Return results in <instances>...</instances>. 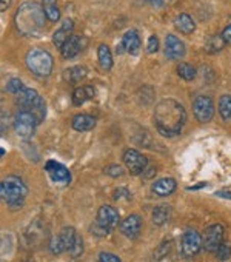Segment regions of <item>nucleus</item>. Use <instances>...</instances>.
Wrapping results in <instances>:
<instances>
[{
    "label": "nucleus",
    "mask_w": 231,
    "mask_h": 262,
    "mask_svg": "<svg viewBox=\"0 0 231 262\" xmlns=\"http://www.w3.org/2000/svg\"><path fill=\"white\" fill-rule=\"evenodd\" d=\"M154 125L162 136L173 138L180 133L187 120L185 108L174 99H164L154 108Z\"/></svg>",
    "instance_id": "obj_1"
},
{
    "label": "nucleus",
    "mask_w": 231,
    "mask_h": 262,
    "mask_svg": "<svg viewBox=\"0 0 231 262\" xmlns=\"http://www.w3.org/2000/svg\"><path fill=\"white\" fill-rule=\"evenodd\" d=\"M16 27L25 36H39L45 28L43 8L36 2H25L16 13Z\"/></svg>",
    "instance_id": "obj_2"
},
{
    "label": "nucleus",
    "mask_w": 231,
    "mask_h": 262,
    "mask_svg": "<svg viewBox=\"0 0 231 262\" xmlns=\"http://www.w3.org/2000/svg\"><path fill=\"white\" fill-rule=\"evenodd\" d=\"M0 196L11 208H20L28 196V187L20 178L8 176L0 182Z\"/></svg>",
    "instance_id": "obj_3"
},
{
    "label": "nucleus",
    "mask_w": 231,
    "mask_h": 262,
    "mask_svg": "<svg viewBox=\"0 0 231 262\" xmlns=\"http://www.w3.org/2000/svg\"><path fill=\"white\" fill-rule=\"evenodd\" d=\"M16 103L19 105V110L30 111L31 114H34L39 123L45 119L47 105H45V100L40 97V94L36 90L25 88L24 91L16 94Z\"/></svg>",
    "instance_id": "obj_4"
},
{
    "label": "nucleus",
    "mask_w": 231,
    "mask_h": 262,
    "mask_svg": "<svg viewBox=\"0 0 231 262\" xmlns=\"http://www.w3.org/2000/svg\"><path fill=\"white\" fill-rule=\"evenodd\" d=\"M25 62L28 70L36 76L45 77L50 76L53 71V57L48 51L42 48H33L31 51H28Z\"/></svg>",
    "instance_id": "obj_5"
},
{
    "label": "nucleus",
    "mask_w": 231,
    "mask_h": 262,
    "mask_svg": "<svg viewBox=\"0 0 231 262\" xmlns=\"http://www.w3.org/2000/svg\"><path fill=\"white\" fill-rule=\"evenodd\" d=\"M39 125L37 119L34 114H31L30 111H24L19 110L16 117H14V129L17 136L24 138V139H30L34 135V129Z\"/></svg>",
    "instance_id": "obj_6"
},
{
    "label": "nucleus",
    "mask_w": 231,
    "mask_h": 262,
    "mask_svg": "<svg viewBox=\"0 0 231 262\" xmlns=\"http://www.w3.org/2000/svg\"><path fill=\"white\" fill-rule=\"evenodd\" d=\"M193 113L196 119L202 123H206L213 119L214 116V102L210 96L206 94H199L193 100Z\"/></svg>",
    "instance_id": "obj_7"
},
{
    "label": "nucleus",
    "mask_w": 231,
    "mask_h": 262,
    "mask_svg": "<svg viewBox=\"0 0 231 262\" xmlns=\"http://www.w3.org/2000/svg\"><path fill=\"white\" fill-rule=\"evenodd\" d=\"M124 164L131 174L137 176V174H144V171L147 170L148 159L142 153H139L137 150L128 148L124 151Z\"/></svg>",
    "instance_id": "obj_8"
},
{
    "label": "nucleus",
    "mask_w": 231,
    "mask_h": 262,
    "mask_svg": "<svg viewBox=\"0 0 231 262\" xmlns=\"http://www.w3.org/2000/svg\"><path fill=\"white\" fill-rule=\"evenodd\" d=\"M225 227L222 224H211L205 228L203 233V248L210 253H216L219 245L223 242Z\"/></svg>",
    "instance_id": "obj_9"
},
{
    "label": "nucleus",
    "mask_w": 231,
    "mask_h": 262,
    "mask_svg": "<svg viewBox=\"0 0 231 262\" xmlns=\"http://www.w3.org/2000/svg\"><path fill=\"white\" fill-rule=\"evenodd\" d=\"M202 245H203V239L196 230L188 228L183 233V236H182V253H183L185 257L196 256L200 251Z\"/></svg>",
    "instance_id": "obj_10"
},
{
    "label": "nucleus",
    "mask_w": 231,
    "mask_h": 262,
    "mask_svg": "<svg viewBox=\"0 0 231 262\" xmlns=\"http://www.w3.org/2000/svg\"><path fill=\"white\" fill-rule=\"evenodd\" d=\"M96 221H97L102 227H105V228H108V230H112V228H115L118 225H121L119 211L115 210L114 207H111V205H102V207L99 208V211H97Z\"/></svg>",
    "instance_id": "obj_11"
},
{
    "label": "nucleus",
    "mask_w": 231,
    "mask_h": 262,
    "mask_svg": "<svg viewBox=\"0 0 231 262\" xmlns=\"http://www.w3.org/2000/svg\"><path fill=\"white\" fill-rule=\"evenodd\" d=\"M119 228H121L122 234L127 236L128 239H136L142 230V219L137 214H130L121 221Z\"/></svg>",
    "instance_id": "obj_12"
},
{
    "label": "nucleus",
    "mask_w": 231,
    "mask_h": 262,
    "mask_svg": "<svg viewBox=\"0 0 231 262\" xmlns=\"http://www.w3.org/2000/svg\"><path fill=\"white\" fill-rule=\"evenodd\" d=\"M165 56L171 60H177L185 56V45L174 34H168L165 37Z\"/></svg>",
    "instance_id": "obj_13"
},
{
    "label": "nucleus",
    "mask_w": 231,
    "mask_h": 262,
    "mask_svg": "<svg viewBox=\"0 0 231 262\" xmlns=\"http://www.w3.org/2000/svg\"><path fill=\"white\" fill-rule=\"evenodd\" d=\"M45 170H47V173L51 176V179L56 181V182H63V184H66V182H70V179H71L70 171H68L62 164H59V162H56V161L47 162Z\"/></svg>",
    "instance_id": "obj_14"
},
{
    "label": "nucleus",
    "mask_w": 231,
    "mask_h": 262,
    "mask_svg": "<svg viewBox=\"0 0 231 262\" xmlns=\"http://www.w3.org/2000/svg\"><path fill=\"white\" fill-rule=\"evenodd\" d=\"M82 48H83V39L79 36H71L60 48V53L63 59H74L82 51Z\"/></svg>",
    "instance_id": "obj_15"
},
{
    "label": "nucleus",
    "mask_w": 231,
    "mask_h": 262,
    "mask_svg": "<svg viewBox=\"0 0 231 262\" xmlns=\"http://www.w3.org/2000/svg\"><path fill=\"white\" fill-rule=\"evenodd\" d=\"M73 28H74V22L71 19H66L63 20V24L60 25V28L54 33L53 36V43L57 47V48H62L65 45V42L73 36Z\"/></svg>",
    "instance_id": "obj_16"
},
{
    "label": "nucleus",
    "mask_w": 231,
    "mask_h": 262,
    "mask_svg": "<svg viewBox=\"0 0 231 262\" xmlns=\"http://www.w3.org/2000/svg\"><path fill=\"white\" fill-rule=\"evenodd\" d=\"M151 190L156 196H160V198L170 196L176 190V181L173 178H162L153 184Z\"/></svg>",
    "instance_id": "obj_17"
},
{
    "label": "nucleus",
    "mask_w": 231,
    "mask_h": 262,
    "mask_svg": "<svg viewBox=\"0 0 231 262\" xmlns=\"http://www.w3.org/2000/svg\"><path fill=\"white\" fill-rule=\"evenodd\" d=\"M122 45L127 53L130 54H137L141 50V37L136 30H130L124 34L122 37Z\"/></svg>",
    "instance_id": "obj_18"
},
{
    "label": "nucleus",
    "mask_w": 231,
    "mask_h": 262,
    "mask_svg": "<svg viewBox=\"0 0 231 262\" xmlns=\"http://www.w3.org/2000/svg\"><path fill=\"white\" fill-rule=\"evenodd\" d=\"M94 96H96L94 86H91V85L79 86V88H76L74 93H73V103H74L76 106H80L82 103H85V102L94 99Z\"/></svg>",
    "instance_id": "obj_19"
},
{
    "label": "nucleus",
    "mask_w": 231,
    "mask_h": 262,
    "mask_svg": "<svg viewBox=\"0 0 231 262\" xmlns=\"http://www.w3.org/2000/svg\"><path fill=\"white\" fill-rule=\"evenodd\" d=\"M71 125L76 131H89L96 126V119L89 114H77L73 117Z\"/></svg>",
    "instance_id": "obj_20"
},
{
    "label": "nucleus",
    "mask_w": 231,
    "mask_h": 262,
    "mask_svg": "<svg viewBox=\"0 0 231 262\" xmlns=\"http://www.w3.org/2000/svg\"><path fill=\"white\" fill-rule=\"evenodd\" d=\"M170 214H171L170 205H168V204H160V205L154 207V210H153V213H151V221H153L154 225L160 227V225H164V224L168 222Z\"/></svg>",
    "instance_id": "obj_21"
},
{
    "label": "nucleus",
    "mask_w": 231,
    "mask_h": 262,
    "mask_svg": "<svg viewBox=\"0 0 231 262\" xmlns=\"http://www.w3.org/2000/svg\"><path fill=\"white\" fill-rule=\"evenodd\" d=\"M174 27H176L182 34H191V33H194V30H196V24H194L193 17L188 16V14H185V13H182V14H179V16L176 17Z\"/></svg>",
    "instance_id": "obj_22"
},
{
    "label": "nucleus",
    "mask_w": 231,
    "mask_h": 262,
    "mask_svg": "<svg viewBox=\"0 0 231 262\" xmlns=\"http://www.w3.org/2000/svg\"><path fill=\"white\" fill-rule=\"evenodd\" d=\"M42 8L48 20L57 22L60 19V10L57 5V0H42Z\"/></svg>",
    "instance_id": "obj_23"
},
{
    "label": "nucleus",
    "mask_w": 231,
    "mask_h": 262,
    "mask_svg": "<svg viewBox=\"0 0 231 262\" xmlns=\"http://www.w3.org/2000/svg\"><path fill=\"white\" fill-rule=\"evenodd\" d=\"M225 45H226V42L223 40L222 34H213L205 42V51L210 53V54H216V53L222 51L225 48Z\"/></svg>",
    "instance_id": "obj_24"
},
{
    "label": "nucleus",
    "mask_w": 231,
    "mask_h": 262,
    "mask_svg": "<svg viewBox=\"0 0 231 262\" xmlns=\"http://www.w3.org/2000/svg\"><path fill=\"white\" fill-rule=\"evenodd\" d=\"M97 57H99V65L102 67V70L108 71L112 68V56H111V51L106 45H99L97 48Z\"/></svg>",
    "instance_id": "obj_25"
},
{
    "label": "nucleus",
    "mask_w": 231,
    "mask_h": 262,
    "mask_svg": "<svg viewBox=\"0 0 231 262\" xmlns=\"http://www.w3.org/2000/svg\"><path fill=\"white\" fill-rule=\"evenodd\" d=\"M63 77L66 79L68 83L71 85H76L79 82H82L85 77H86V70L83 67H73V68H68L63 74Z\"/></svg>",
    "instance_id": "obj_26"
},
{
    "label": "nucleus",
    "mask_w": 231,
    "mask_h": 262,
    "mask_svg": "<svg viewBox=\"0 0 231 262\" xmlns=\"http://www.w3.org/2000/svg\"><path fill=\"white\" fill-rule=\"evenodd\" d=\"M76 236H77V231H76L73 227H65V228H62L59 237H60V241H62V244H63L65 251H70V250H71Z\"/></svg>",
    "instance_id": "obj_27"
},
{
    "label": "nucleus",
    "mask_w": 231,
    "mask_h": 262,
    "mask_svg": "<svg viewBox=\"0 0 231 262\" xmlns=\"http://www.w3.org/2000/svg\"><path fill=\"white\" fill-rule=\"evenodd\" d=\"M219 113L222 119H231V94H223L219 99Z\"/></svg>",
    "instance_id": "obj_28"
},
{
    "label": "nucleus",
    "mask_w": 231,
    "mask_h": 262,
    "mask_svg": "<svg viewBox=\"0 0 231 262\" xmlns=\"http://www.w3.org/2000/svg\"><path fill=\"white\" fill-rule=\"evenodd\" d=\"M196 74H197V73H196L194 67L190 65V63H180V65L177 67V76H179L180 79L187 80V82L194 80V79H196Z\"/></svg>",
    "instance_id": "obj_29"
},
{
    "label": "nucleus",
    "mask_w": 231,
    "mask_h": 262,
    "mask_svg": "<svg viewBox=\"0 0 231 262\" xmlns=\"http://www.w3.org/2000/svg\"><path fill=\"white\" fill-rule=\"evenodd\" d=\"M216 256L220 262H226L231 259V244L228 241H223L219 248L216 250Z\"/></svg>",
    "instance_id": "obj_30"
},
{
    "label": "nucleus",
    "mask_w": 231,
    "mask_h": 262,
    "mask_svg": "<svg viewBox=\"0 0 231 262\" xmlns=\"http://www.w3.org/2000/svg\"><path fill=\"white\" fill-rule=\"evenodd\" d=\"M170 250H171V242H170L168 239L162 241L160 245H159V247L156 248V251H154V259H156V260H162L164 257H167V256L170 254Z\"/></svg>",
    "instance_id": "obj_31"
},
{
    "label": "nucleus",
    "mask_w": 231,
    "mask_h": 262,
    "mask_svg": "<svg viewBox=\"0 0 231 262\" xmlns=\"http://www.w3.org/2000/svg\"><path fill=\"white\" fill-rule=\"evenodd\" d=\"M68 253L71 254V257H79L83 253V239H82V236L79 233H77V236L74 239V244H73V247H71V250Z\"/></svg>",
    "instance_id": "obj_32"
},
{
    "label": "nucleus",
    "mask_w": 231,
    "mask_h": 262,
    "mask_svg": "<svg viewBox=\"0 0 231 262\" xmlns=\"http://www.w3.org/2000/svg\"><path fill=\"white\" fill-rule=\"evenodd\" d=\"M89 233H91V234H94V236H97V237H105V236H108V234L111 233V230H108V228L102 227V225L96 221V222H93V224H91V227H89Z\"/></svg>",
    "instance_id": "obj_33"
},
{
    "label": "nucleus",
    "mask_w": 231,
    "mask_h": 262,
    "mask_svg": "<svg viewBox=\"0 0 231 262\" xmlns=\"http://www.w3.org/2000/svg\"><path fill=\"white\" fill-rule=\"evenodd\" d=\"M8 91L10 93H13V94H19L20 91H24L25 90V86H24V82L20 80V79H11L10 82H8Z\"/></svg>",
    "instance_id": "obj_34"
},
{
    "label": "nucleus",
    "mask_w": 231,
    "mask_h": 262,
    "mask_svg": "<svg viewBox=\"0 0 231 262\" xmlns=\"http://www.w3.org/2000/svg\"><path fill=\"white\" fill-rule=\"evenodd\" d=\"M50 251H51L53 254H56V256L65 251L63 244H62V241H60V237H59V236H56V237H53V239H51V242H50Z\"/></svg>",
    "instance_id": "obj_35"
},
{
    "label": "nucleus",
    "mask_w": 231,
    "mask_h": 262,
    "mask_svg": "<svg viewBox=\"0 0 231 262\" xmlns=\"http://www.w3.org/2000/svg\"><path fill=\"white\" fill-rule=\"evenodd\" d=\"M105 173L111 178H118V176H122L124 174V168L121 165H109L105 168Z\"/></svg>",
    "instance_id": "obj_36"
},
{
    "label": "nucleus",
    "mask_w": 231,
    "mask_h": 262,
    "mask_svg": "<svg viewBox=\"0 0 231 262\" xmlns=\"http://www.w3.org/2000/svg\"><path fill=\"white\" fill-rule=\"evenodd\" d=\"M131 198V194H130V191L127 190V188H115L114 190V194H112V199L114 201H121V199H130Z\"/></svg>",
    "instance_id": "obj_37"
},
{
    "label": "nucleus",
    "mask_w": 231,
    "mask_h": 262,
    "mask_svg": "<svg viewBox=\"0 0 231 262\" xmlns=\"http://www.w3.org/2000/svg\"><path fill=\"white\" fill-rule=\"evenodd\" d=\"M99 262H121V259L112 253L102 251V253H99Z\"/></svg>",
    "instance_id": "obj_38"
},
{
    "label": "nucleus",
    "mask_w": 231,
    "mask_h": 262,
    "mask_svg": "<svg viewBox=\"0 0 231 262\" xmlns=\"http://www.w3.org/2000/svg\"><path fill=\"white\" fill-rule=\"evenodd\" d=\"M159 50V39H157V36H150V39H148V45H147V51L148 53H156Z\"/></svg>",
    "instance_id": "obj_39"
},
{
    "label": "nucleus",
    "mask_w": 231,
    "mask_h": 262,
    "mask_svg": "<svg viewBox=\"0 0 231 262\" xmlns=\"http://www.w3.org/2000/svg\"><path fill=\"white\" fill-rule=\"evenodd\" d=\"M222 37L226 43H231V25L225 27L223 31H222Z\"/></svg>",
    "instance_id": "obj_40"
},
{
    "label": "nucleus",
    "mask_w": 231,
    "mask_h": 262,
    "mask_svg": "<svg viewBox=\"0 0 231 262\" xmlns=\"http://www.w3.org/2000/svg\"><path fill=\"white\" fill-rule=\"evenodd\" d=\"M147 2H148L151 7H154V8H162L164 4H165V0H147Z\"/></svg>",
    "instance_id": "obj_41"
},
{
    "label": "nucleus",
    "mask_w": 231,
    "mask_h": 262,
    "mask_svg": "<svg viewBox=\"0 0 231 262\" xmlns=\"http://www.w3.org/2000/svg\"><path fill=\"white\" fill-rule=\"evenodd\" d=\"M10 4H11V0H0V10L5 11L10 7Z\"/></svg>",
    "instance_id": "obj_42"
},
{
    "label": "nucleus",
    "mask_w": 231,
    "mask_h": 262,
    "mask_svg": "<svg viewBox=\"0 0 231 262\" xmlns=\"http://www.w3.org/2000/svg\"><path fill=\"white\" fill-rule=\"evenodd\" d=\"M156 174V168L154 167H151V170L145 174V178H151V176H154Z\"/></svg>",
    "instance_id": "obj_43"
},
{
    "label": "nucleus",
    "mask_w": 231,
    "mask_h": 262,
    "mask_svg": "<svg viewBox=\"0 0 231 262\" xmlns=\"http://www.w3.org/2000/svg\"><path fill=\"white\" fill-rule=\"evenodd\" d=\"M217 196H222V198H229L231 199V193H225V191H219Z\"/></svg>",
    "instance_id": "obj_44"
}]
</instances>
